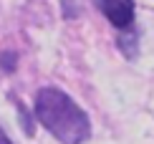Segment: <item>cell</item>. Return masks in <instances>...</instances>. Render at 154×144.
Here are the masks:
<instances>
[{
  "label": "cell",
  "instance_id": "3",
  "mask_svg": "<svg viewBox=\"0 0 154 144\" xmlns=\"http://www.w3.org/2000/svg\"><path fill=\"white\" fill-rule=\"evenodd\" d=\"M0 144H13V142H10V136L3 132V127H0Z\"/></svg>",
  "mask_w": 154,
  "mask_h": 144
},
{
  "label": "cell",
  "instance_id": "1",
  "mask_svg": "<svg viewBox=\"0 0 154 144\" xmlns=\"http://www.w3.org/2000/svg\"><path fill=\"white\" fill-rule=\"evenodd\" d=\"M35 119L61 144H83L91 134L88 116L61 89H41L35 94Z\"/></svg>",
  "mask_w": 154,
  "mask_h": 144
},
{
  "label": "cell",
  "instance_id": "2",
  "mask_svg": "<svg viewBox=\"0 0 154 144\" xmlns=\"http://www.w3.org/2000/svg\"><path fill=\"white\" fill-rule=\"evenodd\" d=\"M101 10L109 23L116 28H131L134 23V0H101Z\"/></svg>",
  "mask_w": 154,
  "mask_h": 144
}]
</instances>
